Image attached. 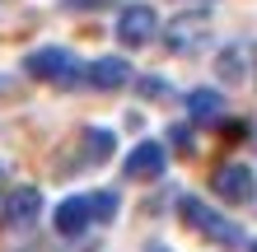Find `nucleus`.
<instances>
[{
	"label": "nucleus",
	"mask_w": 257,
	"mask_h": 252,
	"mask_svg": "<svg viewBox=\"0 0 257 252\" xmlns=\"http://www.w3.org/2000/svg\"><path fill=\"white\" fill-rule=\"evenodd\" d=\"M178 215H183L196 233H206L210 243H220V247H243V229H238L234 219H224L220 210H210L201 196H183V201H178Z\"/></svg>",
	"instance_id": "f257e3e1"
},
{
	"label": "nucleus",
	"mask_w": 257,
	"mask_h": 252,
	"mask_svg": "<svg viewBox=\"0 0 257 252\" xmlns=\"http://www.w3.org/2000/svg\"><path fill=\"white\" fill-rule=\"evenodd\" d=\"M24 70L33 80H42V84H61L66 89V84H75V70L80 66H75V56L66 47H38V52L24 56Z\"/></svg>",
	"instance_id": "f03ea898"
},
{
	"label": "nucleus",
	"mask_w": 257,
	"mask_h": 252,
	"mask_svg": "<svg viewBox=\"0 0 257 252\" xmlns=\"http://www.w3.org/2000/svg\"><path fill=\"white\" fill-rule=\"evenodd\" d=\"M210 33V14L206 10H187V14H173L169 28H164V47L169 52H196Z\"/></svg>",
	"instance_id": "7ed1b4c3"
},
{
	"label": "nucleus",
	"mask_w": 257,
	"mask_h": 252,
	"mask_svg": "<svg viewBox=\"0 0 257 252\" xmlns=\"http://www.w3.org/2000/svg\"><path fill=\"white\" fill-rule=\"evenodd\" d=\"M210 191H215L220 201H229V205H243L257 196V182H252V168L248 164H220L215 177H210Z\"/></svg>",
	"instance_id": "20e7f679"
},
{
	"label": "nucleus",
	"mask_w": 257,
	"mask_h": 252,
	"mask_svg": "<svg viewBox=\"0 0 257 252\" xmlns=\"http://www.w3.org/2000/svg\"><path fill=\"white\" fill-rule=\"evenodd\" d=\"M155 33H159V14L150 5H126L117 14V42L122 47H145Z\"/></svg>",
	"instance_id": "39448f33"
},
{
	"label": "nucleus",
	"mask_w": 257,
	"mask_h": 252,
	"mask_svg": "<svg viewBox=\"0 0 257 252\" xmlns=\"http://www.w3.org/2000/svg\"><path fill=\"white\" fill-rule=\"evenodd\" d=\"M164 168H169V154H164V145H159V140H141V145L126 154V164H122L126 182H155Z\"/></svg>",
	"instance_id": "423d86ee"
},
{
	"label": "nucleus",
	"mask_w": 257,
	"mask_h": 252,
	"mask_svg": "<svg viewBox=\"0 0 257 252\" xmlns=\"http://www.w3.org/2000/svg\"><path fill=\"white\" fill-rule=\"evenodd\" d=\"M38 215H42V191L38 187H14L10 201H5V224L10 229H28Z\"/></svg>",
	"instance_id": "0eeeda50"
},
{
	"label": "nucleus",
	"mask_w": 257,
	"mask_h": 252,
	"mask_svg": "<svg viewBox=\"0 0 257 252\" xmlns=\"http://www.w3.org/2000/svg\"><path fill=\"white\" fill-rule=\"evenodd\" d=\"M89 219H94V210H89V196H70V201H61L56 205V233H66V238H75V233H80Z\"/></svg>",
	"instance_id": "6e6552de"
},
{
	"label": "nucleus",
	"mask_w": 257,
	"mask_h": 252,
	"mask_svg": "<svg viewBox=\"0 0 257 252\" xmlns=\"http://www.w3.org/2000/svg\"><path fill=\"white\" fill-rule=\"evenodd\" d=\"M126 80H131V66L122 56H98V61L89 66V84L94 89H122Z\"/></svg>",
	"instance_id": "1a4fd4ad"
},
{
	"label": "nucleus",
	"mask_w": 257,
	"mask_h": 252,
	"mask_svg": "<svg viewBox=\"0 0 257 252\" xmlns=\"http://www.w3.org/2000/svg\"><path fill=\"white\" fill-rule=\"evenodd\" d=\"M187 117L192 122H220L224 117V98H220V89H192L187 94Z\"/></svg>",
	"instance_id": "9d476101"
},
{
	"label": "nucleus",
	"mask_w": 257,
	"mask_h": 252,
	"mask_svg": "<svg viewBox=\"0 0 257 252\" xmlns=\"http://www.w3.org/2000/svg\"><path fill=\"white\" fill-rule=\"evenodd\" d=\"M215 70H220V80H224V84H238V80H243V70H248L243 47H238V42H234V47H224V52H220V61H215Z\"/></svg>",
	"instance_id": "9b49d317"
},
{
	"label": "nucleus",
	"mask_w": 257,
	"mask_h": 252,
	"mask_svg": "<svg viewBox=\"0 0 257 252\" xmlns=\"http://www.w3.org/2000/svg\"><path fill=\"white\" fill-rule=\"evenodd\" d=\"M84 159H94V164H108L112 159V131H84Z\"/></svg>",
	"instance_id": "f8f14e48"
},
{
	"label": "nucleus",
	"mask_w": 257,
	"mask_h": 252,
	"mask_svg": "<svg viewBox=\"0 0 257 252\" xmlns=\"http://www.w3.org/2000/svg\"><path fill=\"white\" fill-rule=\"evenodd\" d=\"M89 210H94L98 224H108V219L117 215V196H112V191H94V196H89Z\"/></svg>",
	"instance_id": "ddd939ff"
},
{
	"label": "nucleus",
	"mask_w": 257,
	"mask_h": 252,
	"mask_svg": "<svg viewBox=\"0 0 257 252\" xmlns=\"http://www.w3.org/2000/svg\"><path fill=\"white\" fill-rule=\"evenodd\" d=\"M141 94H145V98H159V94H169V84L155 80V75H145V80H141Z\"/></svg>",
	"instance_id": "4468645a"
},
{
	"label": "nucleus",
	"mask_w": 257,
	"mask_h": 252,
	"mask_svg": "<svg viewBox=\"0 0 257 252\" xmlns=\"http://www.w3.org/2000/svg\"><path fill=\"white\" fill-rule=\"evenodd\" d=\"M169 136H173V145H178V150H183V154L192 150V131H187V126H173Z\"/></svg>",
	"instance_id": "2eb2a0df"
},
{
	"label": "nucleus",
	"mask_w": 257,
	"mask_h": 252,
	"mask_svg": "<svg viewBox=\"0 0 257 252\" xmlns=\"http://www.w3.org/2000/svg\"><path fill=\"white\" fill-rule=\"evenodd\" d=\"M145 252H169V247H164V243H150V247H145Z\"/></svg>",
	"instance_id": "dca6fc26"
},
{
	"label": "nucleus",
	"mask_w": 257,
	"mask_h": 252,
	"mask_svg": "<svg viewBox=\"0 0 257 252\" xmlns=\"http://www.w3.org/2000/svg\"><path fill=\"white\" fill-rule=\"evenodd\" d=\"M252 80H257V56H252Z\"/></svg>",
	"instance_id": "f3484780"
},
{
	"label": "nucleus",
	"mask_w": 257,
	"mask_h": 252,
	"mask_svg": "<svg viewBox=\"0 0 257 252\" xmlns=\"http://www.w3.org/2000/svg\"><path fill=\"white\" fill-rule=\"evenodd\" d=\"M252 252H257V243H252Z\"/></svg>",
	"instance_id": "a211bd4d"
}]
</instances>
